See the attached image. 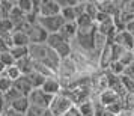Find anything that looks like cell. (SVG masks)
Here are the masks:
<instances>
[{"label": "cell", "instance_id": "3957f363", "mask_svg": "<svg viewBox=\"0 0 134 116\" xmlns=\"http://www.w3.org/2000/svg\"><path fill=\"white\" fill-rule=\"evenodd\" d=\"M74 107V103L72 100L68 97L66 93H59L53 98L51 101V106H50V113L53 116H65L69 112V110Z\"/></svg>", "mask_w": 134, "mask_h": 116}, {"label": "cell", "instance_id": "e0dca14e", "mask_svg": "<svg viewBox=\"0 0 134 116\" xmlns=\"http://www.w3.org/2000/svg\"><path fill=\"white\" fill-rule=\"evenodd\" d=\"M15 32V26L12 24V21L9 18H2L0 20V36L2 38H9L12 36V33Z\"/></svg>", "mask_w": 134, "mask_h": 116}, {"label": "cell", "instance_id": "ffe728a7", "mask_svg": "<svg viewBox=\"0 0 134 116\" xmlns=\"http://www.w3.org/2000/svg\"><path fill=\"white\" fill-rule=\"evenodd\" d=\"M17 6H18L26 15H29V14H35V5H33V0H18V2H17Z\"/></svg>", "mask_w": 134, "mask_h": 116}, {"label": "cell", "instance_id": "9c48e42d", "mask_svg": "<svg viewBox=\"0 0 134 116\" xmlns=\"http://www.w3.org/2000/svg\"><path fill=\"white\" fill-rule=\"evenodd\" d=\"M113 44H118L119 47L125 48L127 51H133L134 48V38L133 35L127 30H122V32H118L116 36L113 38Z\"/></svg>", "mask_w": 134, "mask_h": 116}, {"label": "cell", "instance_id": "277c9868", "mask_svg": "<svg viewBox=\"0 0 134 116\" xmlns=\"http://www.w3.org/2000/svg\"><path fill=\"white\" fill-rule=\"evenodd\" d=\"M27 98H29L30 106L39 107V109H42V110H48L50 106H51V101H53V98L54 97H51V95H48V93H45L42 89H33Z\"/></svg>", "mask_w": 134, "mask_h": 116}, {"label": "cell", "instance_id": "7c38bea8", "mask_svg": "<svg viewBox=\"0 0 134 116\" xmlns=\"http://www.w3.org/2000/svg\"><path fill=\"white\" fill-rule=\"evenodd\" d=\"M59 33H60L62 36L66 39V41L72 42L74 39H75V36H77V33H79V26H77V23H75V21L65 23V24L62 26V29H60V32H59Z\"/></svg>", "mask_w": 134, "mask_h": 116}, {"label": "cell", "instance_id": "2e32d148", "mask_svg": "<svg viewBox=\"0 0 134 116\" xmlns=\"http://www.w3.org/2000/svg\"><path fill=\"white\" fill-rule=\"evenodd\" d=\"M27 79H29V81H30V85L33 86V89H41L42 87V85L45 83V80L48 79V77H45L44 74L38 73V71H32L29 75H26Z\"/></svg>", "mask_w": 134, "mask_h": 116}, {"label": "cell", "instance_id": "603a6c76", "mask_svg": "<svg viewBox=\"0 0 134 116\" xmlns=\"http://www.w3.org/2000/svg\"><path fill=\"white\" fill-rule=\"evenodd\" d=\"M21 75H23V74H21V71L18 69V67H17V65L6 68V71H5V74H3V77H6V79H9V80H12V81L18 80Z\"/></svg>", "mask_w": 134, "mask_h": 116}, {"label": "cell", "instance_id": "1f68e13d", "mask_svg": "<svg viewBox=\"0 0 134 116\" xmlns=\"http://www.w3.org/2000/svg\"><path fill=\"white\" fill-rule=\"evenodd\" d=\"M133 93H134V92H133Z\"/></svg>", "mask_w": 134, "mask_h": 116}, {"label": "cell", "instance_id": "484cf974", "mask_svg": "<svg viewBox=\"0 0 134 116\" xmlns=\"http://www.w3.org/2000/svg\"><path fill=\"white\" fill-rule=\"evenodd\" d=\"M97 104V109H95V115L93 116H116L115 113H111L109 109H105V107H103V106H99L98 103Z\"/></svg>", "mask_w": 134, "mask_h": 116}, {"label": "cell", "instance_id": "7402d4cb", "mask_svg": "<svg viewBox=\"0 0 134 116\" xmlns=\"http://www.w3.org/2000/svg\"><path fill=\"white\" fill-rule=\"evenodd\" d=\"M77 6V5H75ZM75 6L71 8H62L60 15L63 17V20L66 23H71V21H77V14H75Z\"/></svg>", "mask_w": 134, "mask_h": 116}, {"label": "cell", "instance_id": "d4e9b609", "mask_svg": "<svg viewBox=\"0 0 134 116\" xmlns=\"http://www.w3.org/2000/svg\"><path fill=\"white\" fill-rule=\"evenodd\" d=\"M0 62H2V63H5L8 68H9V67H14V65H15V59L12 57L11 51L2 53V54H0Z\"/></svg>", "mask_w": 134, "mask_h": 116}, {"label": "cell", "instance_id": "6da1fadb", "mask_svg": "<svg viewBox=\"0 0 134 116\" xmlns=\"http://www.w3.org/2000/svg\"><path fill=\"white\" fill-rule=\"evenodd\" d=\"M30 57L33 59L35 63L44 65L48 68L50 71L57 75L59 67H60L62 59L56 54L54 50H51L47 44H36V45H30Z\"/></svg>", "mask_w": 134, "mask_h": 116}, {"label": "cell", "instance_id": "ba28073f", "mask_svg": "<svg viewBox=\"0 0 134 116\" xmlns=\"http://www.w3.org/2000/svg\"><path fill=\"white\" fill-rule=\"evenodd\" d=\"M41 89L45 93L51 95V97H56V95H59V93L63 92V86H62V81L59 80V77L54 75V77H48V79L45 80V83L42 85Z\"/></svg>", "mask_w": 134, "mask_h": 116}, {"label": "cell", "instance_id": "44dd1931", "mask_svg": "<svg viewBox=\"0 0 134 116\" xmlns=\"http://www.w3.org/2000/svg\"><path fill=\"white\" fill-rule=\"evenodd\" d=\"M85 14L87 15V17H91V18L95 21L97 15L99 14V8H98V3H97V2H86Z\"/></svg>", "mask_w": 134, "mask_h": 116}, {"label": "cell", "instance_id": "f546056e", "mask_svg": "<svg viewBox=\"0 0 134 116\" xmlns=\"http://www.w3.org/2000/svg\"><path fill=\"white\" fill-rule=\"evenodd\" d=\"M133 54H134V48H133Z\"/></svg>", "mask_w": 134, "mask_h": 116}, {"label": "cell", "instance_id": "5b68a950", "mask_svg": "<svg viewBox=\"0 0 134 116\" xmlns=\"http://www.w3.org/2000/svg\"><path fill=\"white\" fill-rule=\"evenodd\" d=\"M65 23L66 21L63 20L62 15H56V17H39L38 18V24L48 32V35H51V33H59L62 29V26L65 24Z\"/></svg>", "mask_w": 134, "mask_h": 116}, {"label": "cell", "instance_id": "4316f807", "mask_svg": "<svg viewBox=\"0 0 134 116\" xmlns=\"http://www.w3.org/2000/svg\"><path fill=\"white\" fill-rule=\"evenodd\" d=\"M44 115H45V110L39 109V107H35V106H30L24 116H44Z\"/></svg>", "mask_w": 134, "mask_h": 116}, {"label": "cell", "instance_id": "8fae6325", "mask_svg": "<svg viewBox=\"0 0 134 116\" xmlns=\"http://www.w3.org/2000/svg\"><path fill=\"white\" fill-rule=\"evenodd\" d=\"M12 87L18 92L21 97H29L30 92L33 91V86L30 85V81H29V79H27L26 75H21L18 80H15Z\"/></svg>", "mask_w": 134, "mask_h": 116}, {"label": "cell", "instance_id": "5bb4252c", "mask_svg": "<svg viewBox=\"0 0 134 116\" xmlns=\"http://www.w3.org/2000/svg\"><path fill=\"white\" fill-rule=\"evenodd\" d=\"M12 47H30V39L26 32L15 30L12 33Z\"/></svg>", "mask_w": 134, "mask_h": 116}, {"label": "cell", "instance_id": "ac0fdd59", "mask_svg": "<svg viewBox=\"0 0 134 116\" xmlns=\"http://www.w3.org/2000/svg\"><path fill=\"white\" fill-rule=\"evenodd\" d=\"M80 110V113L83 116H93L95 115V109H97V104L91 100H87V101H85V103H81L80 106H77Z\"/></svg>", "mask_w": 134, "mask_h": 116}, {"label": "cell", "instance_id": "8992f818", "mask_svg": "<svg viewBox=\"0 0 134 116\" xmlns=\"http://www.w3.org/2000/svg\"><path fill=\"white\" fill-rule=\"evenodd\" d=\"M27 36H29V39H30V45L45 44L47 42V39H48V32L36 23V24H33L30 29H29Z\"/></svg>", "mask_w": 134, "mask_h": 116}, {"label": "cell", "instance_id": "4dcf8cb0", "mask_svg": "<svg viewBox=\"0 0 134 116\" xmlns=\"http://www.w3.org/2000/svg\"><path fill=\"white\" fill-rule=\"evenodd\" d=\"M0 77H2V75H0Z\"/></svg>", "mask_w": 134, "mask_h": 116}, {"label": "cell", "instance_id": "4fadbf2b", "mask_svg": "<svg viewBox=\"0 0 134 116\" xmlns=\"http://www.w3.org/2000/svg\"><path fill=\"white\" fill-rule=\"evenodd\" d=\"M29 107H30V103H29V98L27 97L17 98V100L12 101L11 106H9V109H12L14 112H17V113H21V115H26V112L29 110Z\"/></svg>", "mask_w": 134, "mask_h": 116}, {"label": "cell", "instance_id": "30bf717a", "mask_svg": "<svg viewBox=\"0 0 134 116\" xmlns=\"http://www.w3.org/2000/svg\"><path fill=\"white\" fill-rule=\"evenodd\" d=\"M97 97H98V104L103 106V107H105V109H109L110 106H113V104L118 103V101L122 98V97H119L113 89H110V87L107 89V91L101 92V93L97 95Z\"/></svg>", "mask_w": 134, "mask_h": 116}, {"label": "cell", "instance_id": "d6986e66", "mask_svg": "<svg viewBox=\"0 0 134 116\" xmlns=\"http://www.w3.org/2000/svg\"><path fill=\"white\" fill-rule=\"evenodd\" d=\"M9 51H11L12 57L15 59V62H18L21 59L27 57V56H30V47H12Z\"/></svg>", "mask_w": 134, "mask_h": 116}, {"label": "cell", "instance_id": "83f0119b", "mask_svg": "<svg viewBox=\"0 0 134 116\" xmlns=\"http://www.w3.org/2000/svg\"><path fill=\"white\" fill-rule=\"evenodd\" d=\"M6 110H8V106H6V103H5V98H3L2 93H0V116L5 115Z\"/></svg>", "mask_w": 134, "mask_h": 116}, {"label": "cell", "instance_id": "52a82bcc", "mask_svg": "<svg viewBox=\"0 0 134 116\" xmlns=\"http://www.w3.org/2000/svg\"><path fill=\"white\" fill-rule=\"evenodd\" d=\"M62 8L57 0H42L39 8V17H56L60 15Z\"/></svg>", "mask_w": 134, "mask_h": 116}, {"label": "cell", "instance_id": "cb8c5ba5", "mask_svg": "<svg viewBox=\"0 0 134 116\" xmlns=\"http://www.w3.org/2000/svg\"><path fill=\"white\" fill-rule=\"evenodd\" d=\"M12 86H14V81L12 80H9L6 79V77H0V93L2 95H5L6 92H9L11 89H12Z\"/></svg>", "mask_w": 134, "mask_h": 116}, {"label": "cell", "instance_id": "7a4b0ae2", "mask_svg": "<svg viewBox=\"0 0 134 116\" xmlns=\"http://www.w3.org/2000/svg\"><path fill=\"white\" fill-rule=\"evenodd\" d=\"M45 44L51 50H54L56 54L59 56L62 60L69 59L72 56V45H71L69 41H66L65 38L62 36L60 33H51V35H48V39H47Z\"/></svg>", "mask_w": 134, "mask_h": 116}, {"label": "cell", "instance_id": "f1b7e54d", "mask_svg": "<svg viewBox=\"0 0 134 116\" xmlns=\"http://www.w3.org/2000/svg\"><path fill=\"white\" fill-rule=\"evenodd\" d=\"M118 116H134L133 112H130V110H124V112H121Z\"/></svg>", "mask_w": 134, "mask_h": 116}, {"label": "cell", "instance_id": "9a60e30c", "mask_svg": "<svg viewBox=\"0 0 134 116\" xmlns=\"http://www.w3.org/2000/svg\"><path fill=\"white\" fill-rule=\"evenodd\" d=\"M8 18L12 21V24L15 26V29H18L21 24H24V23H26V14L23 12L18 6H15L12 9V12L9 14V17H8Z\"/></svg>", "mask_w": 134, "mask_h": 116}]
</instances>
